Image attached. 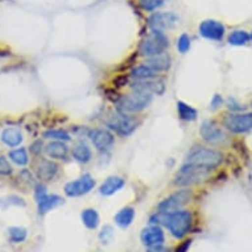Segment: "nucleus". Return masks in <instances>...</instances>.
I'll use <instances>...</instances> for the list:
<instances>
[{"instance_id":"nucleus-1","label":"nucleus","mask_w":252,"mask_h":252,"mask_svg":"<svg viewBox=\"0 0 252 252\" xmlns=\"http://www.w3.org/2000/svg\"><path fill=\"white\" fill-rule=\"evenodd\" d=\"M152 224H164L176 239H182L190 231L193 215L188 210H177L173 213H158L151 217Z\"/></svg>"},{"instance_id":"nucleus-2","label":"nucleus","mask_w":252,"mask_h":252,"mask_svg":"<svg viewBox=\"0 0 252 252\" xmlns=\"http://www.w3.org/2000/svg\"><path fill=\"white\" fill-rule=\"evenodd\" d=\"M223 162V153L217 149L207 148L202 145H195L186 155L185 164L199 166L207 170L218 168Z\"/></svg>"},{"instance_id":"nucleus-3","label":"nucleus","mask_w":252,"mask_h":252,"mask_svg":"<svg viewBox=\"0 0 252 252\" xmlns=\"http://www.w3.org/2000/svg\"><path fill=\"white\" fill-rule=\"evenodd\" d=\"M168 48H169V40L165 33L151 29V32L141 40L139 45V53L143 57L152 58L165 53Z\"/></svg>"},{"instance_id":"nucleus-4","label":"nucleus","mask_w":252,"mask_h":252,"mask_svg":"<svg viewBox=\"0 0 252 252\" xmlns=\"http://www.w3.org/2000/svg\"><path fill=\"white\" fill-rule=\"evenodd\" d=\"M153 96L151 93L141 90H133L129 94L122 95L120 100L118 102V110L123 114H136L143 111L149 104L152 103Z\"/></svg>"},{"instance_id":"nucleus-5","label":"nucleus","mask_w":252,"mask_h":252,"mask_svg":"<svg viewBox=\"0 0 252 252\" xmlns=\"http://www.w3.org/2000/svg\"><path fill=\"white\" fill-rule=\"evenodd\" d=\"M209 174H210V170L205 169V168L184 164V166L178 170L173 177L172 184L174 186H180V188L195 185V184H199L203 180H206L209 177Z\"/></svg>"},{"instance_id":"nucleus-6","label":"nucleus","mask_w":252,"mask_h":252,"mask_svg":"<svg viewBox=\"0 0 252 252\" xmlns=\"http://www.w3.org/2000/svg\"><path fill=\"white\" fill-rule=\"evenodd\" d=\"M106 124L120 136H128L137 128L139 122L136 118H133L128 114L116 112V114H111L108 116Z\"/></svg>"},{"instance_id":"nucleus-7","label":"nucleus","mask_w":252,"mask_h":252,"mask_svg":"<svg viewBox=\"0 0 252 252\" xmlns=\"http://www.w3.org/2000/svg\"><path fill=\"white\" fill-rule=\"evenodd\" d=\"M191 199V191L188 189L177 190L169 197H166L157 205L158 213H173V211L181 210L186 203H189Z\"/></svg>"},{"instance_id":"nucleus-8","label":"nucleus","mask_w":252,"mask_h":252,"mask_svg":"<svg viewBox=\"0 0 252 252\" xmlns=\"http://www.w3.org/2000/svg\"><path fill=\"white\" fill-rule=\"evenodd\" d=\"M95 186V180L90 174H83L82 177L77 178L74 181L67 182L63 190L67 197H81L90 193Z\"/></svg>"},{"instance_id":"nucleus-9","label":"nucleus","mask_w":252,"mask_h":252,"mask_svg":"<svg viewBox=\"0 0 252 252\" xmlns=\"http://www.w3.org/2000/svg\"><path fill=\"white\" fill-rule=\"evenodd\" d=\"M224 127L234 133H246L252 129V112L232 114L224 118Z\"/></svg>"},{"instance_id":"nucleus-10","label":"nucleus","mask_w":252,"mask_h":252,"mask_svg":"<svg viewBox=\"0 0 252 252\" xmlns=\"http://www.w3.org/2000/svg\"><path fill=\"white\" fill-rule=\"evenodd\" d=\"M178 17L173 12H155L148 19L149 28L152 31L165 32L177 24Z\"/></svg>"},{"instance_id":"nucleus-11","label":"nucleus","mask_w":252,"mask_h":252,"mask_svg":"<svg viewBox=\"0 0 252 252\" xmlns=\"http://www.w3.org/2000/svg\"><path fill=\"white\" fill-rule=\"evenodd\" d=\"M199 34L206 40L211 41H222L226 33L224 25L218 20H205L199 24Z\"/></svg>"},{"instance_id":"nucleus-12","label":"nucleus","mask_w":252,"mask_h":252,"mask_svg":"<svg viewBox=\"0 0 252 252\" xmlns=\"http://www.w3.org/2000/svg\"><path fill=\"white\" fill-rule=\"evenodd\" d=\"M199 133H201V137H202L203 140L207 141V143H211V144L220 143V141H223L226 139L222 128L215 123L214 120L207 119L202 122L201 128H199Z\"/></svg>"},{"instance_id":"nucleus-13","label":"nucleus","mask_w":252,"mask_h":252,"mask_svg":"<svg viewBox=\"0 0 252 252\" xmlns=\"http://www.w3.org/2000/svg\"><path fill=\"white\" fill-rule=\"evenodd\" d=\"M58 166L57 162L40 157L36 164H34V173L37 176L40 181H52L58 173Z\"/></svg>"},{"instance_id":"nucleus-14","label":"nucleus","mask_w":252,"mask_h":252,"mask_svg":"<svg viewBox=\"0 0 252 252\" xmlns=\"http://www.w3.org/2000/svg\"><path fill=\"white\" fill-rule=\"evenodd\" d=\"M90 139L93 141V144L95 147V149L103 152V151H107L112 147L114 141H115V137L112 135L108 129L104 128H98L93 129L90 132Z\"/></svg>"},{"instance_id":"nucleus-15","label":"nucleus","mask_w":252,"mask_h":252,"mask_svg":"<svg viewBox=\"0 0 252 252\" xmlns=\"http://www.w3.org/2000/svg\"><path fill=\"white\" fill-rule=\"evenodd\" d=\"M141 243L147 246V247H152V246H157V244H162L165 240V235L164 231L161 230L160 226L153 224L149 227H145L140 234Z\"/></svg>"},{"instance_id":"nucleus-16","label":"nucleus","mask_w":252,"mask_h":252,"mask_svg":"<svg viewBox=\"0 0 252 252\" xmlns=\"http://www.w3.org/2000/svg\"><path fill=\"white\" fill-rule=\"evenodd\" d=\"M44 151L48 155V157L53 158V160H66L67 156H69V147L65 141H52V143L45 145Z\"/></svg>"},{"instance_id":"nucleus-17","label":"nucleus","mask_w":252,"mask_h":252,"mask_svg":"<svg viewBox=\"0 0 252 252\" xmlns=\"http://www.w3.org/2000/svg\"><path fill=\"white\" fill-rule=\"evenodd\" d=\"M133 90H141L151 93V94H157L161 95L165 91V85L161 81H155V79H147V81H136L132 83Z\"/></svg>"},{"instance_id":"nucleus-18","label":"nucleus","mask_w":252,"mask_h":252,"mask_svg":"<svg viewBox=\"0 0 252 252\" xmlns=\"http://www.w3.org/2000/svg\"><path fill=\"white\" fill-rule=\"evenodd\" d=\"M63 203V199L57 194H46L37 201V211L40 215L46 214L48 211L53 210L56 207Z\"/></svg>"},{"instance_id":"nucleus-19","label":"nucleus","mask_w":252,"mask_h":252,"mask_svg":"<svg viewBox=\"0 0 252 252\" xmlns=\"http://www.w3.org/2000/svg\"><path fill=\"white\" fill-rule=\"evenodd\" d=\"M124 184H126L124 178L119 177V176H111V177H108L107 180L100 185L99 193L102 195H106V197L115 194L116 191L120 190V189L123 188Z\"/></svg>"},{"instance_id":"nucleus-20","label":"nucleus","mask_w":252,"mask_h":252,"mask_svg":"<svg viewBox=\"0 0 252 252\" xmlns=\"http://www.w3.org/2000/svg\"><path fill=\"white\" fill-rule=\"evenodd\" d=\"M23 133H21L20 128H15V127H9V128H5L3 132H1V141L4 143L7 147L9 148H15V147H19L23 141Z\"/></svg>"},{"instance_id":"nucleus-21","label":"nucleus","mask_w":252,"mask_h":252,"mask_svg":"<svg viewBox=\"0 0 252 252\" xmlns=\"http://www.w3.org/2000/svg\"><path fill=\"white\" fill-rule=\"evenodd\" d=\"M147 65L155 69L157 73H161V71H168L172 66V58L168 53H162L160 56H156V57L148 58L147 62H145Z\"/></svg>"},{"instance_id":"nucleus-22","label":"nucleus","mask_w":252,"mask_h":252,"mask_svg":"<svg viewBox=\"0 0 252 252\" xmlns=\"http://www.w3.org/2000/svg\"><path fill=\"white\" fill-rule=\"evenodd\" d=\"M158 73H157L155 69L147 65V63H143V65H137L131 70V77L136 78V81H147V79H153L156 78Z\"/></svg>"},{"instance_id":"nucleus-23","label":"nucleus","mask_w":252,"mask_h":252,"mask_svg":"<svg viewBox=\"0 0 252 252\" xmlns=\"http://www.w3.org/2000/svg\"><path fill=\"white\" fill-rule=\"evenodd\" d=\"M135 219V209L131 206L123 207L122 210L115 215V223L120 228H127L132 224Z\"/></svg>"},{"instance_id":"nucleus-24","label":"nucleus","mask_w":252,"mask_h":252,"mask_svg":"<svg viewBox=\"0 0 252 252\" xmlns=\"http://www.w3.org/2000/svg\"><path fill=\"white\" fill-rule=\"evenodd\" d=\"M71 155H73V158L75 161L81 162V164H87L90 161L91 157H93V152H91L90 147L85 143H78L75 145L73 151H71Z\"/></svg>"},{"instance_id":"nucleus-25","label":"nucleus","mask_w":252,"mask_h":252,"mask_svg":"<svg viewBox=\"0 0 252 252\" xmlns=\"http://www.w3.org/2000/svg\"><path fill=\"white\" fill-rule=\"evenodd\" d=\"M83 224L90 230H95L99 224V214L95 209H85L81 214Z\"/></svg>"},{"instance_id":"nucleus-26","label":"nucleus","mask_w":252,"mask_h":252,"mask_svg":"<svg viewBox=\"0 0 252 252\" xmlns=\"http://www.w3.org/2000/svg\"><path fill=\"white\" fill-rule=\"evenodd\" d=\"M250 40H251V36H250V33H248L247 31H243V29H236V31H232L231 33L228 34V38H227L228 44L234 46L246 45Z\"/></svg>"},{"instance_id":"nucleus-27","label":"nucleus","mask_w":252,"mask_h":252,"mask_svg":"<svg viewBox=\"0 0 252 252\" xmlns=\"http://www.w3.org/2000/svg\"><path fill=\"white\" fill-rule=\"evenodd\" d=\"M177 111L180 118L182 120H185V122H194L197 119V116H198V112H197L195 108H193L189 104H186L182 100H178L177 102Z\"/></svg>"},{"instance_id":"nucleus-28","label":"nucleus","mask_w":252,"mask_h":252,"mask_svg":"<svg viewBox=\"0 0 252 252\" xmlns=\"http://www.w3.org/2000/svg\"><path fill=\"white\" fill-rule=\"evenodd\" d=\"M8 157L11 158V161L15 162L19 166H25L29 162L28 152H27L25 148L13 149V151L8 153Z\"/></svg>"},{"instance_id":"nucleus-29","label":"nucleus","mask_w":252,"mask_h":252,"mask_svg":"<svg viewBox=\"0 0 252 252\" xmlns=\"http://www.w3.org/2000/svg\"><path fill=\"white\" fill-rule=\"evenodd\" d=\"M28 236V230L24 227H19V226H13L8 228V238L9 240L15 244L23 243Z\"/></svg>"},{"instance_id":"nucleus-30","label":"nucleus","mask_w":252,"mask_h":252,"mask_svg":"<svg viewBox=\"0 0 252 252\" xmlns=\"http://www.w3.org/2000/svg\"><path fill=\"white\" fill-rule=\"evenodd\" d=\"M44 137L45 139H52V140H57V141H69L70 140V135L63 131V129H49L44 133Z\"/></svg>"},{"instance_id":"nucleus-31","label":"nucleus","mask_w":252,"mask_h":252,"mask_svg":"<svg viewBox=\"0 0 252 252\" xmlns=\"http://www.w3.org/2000/svg\"><path fill=\"white\" fill-rule=\"evenodd\" d=\"M25 206L24 199L20 198V197H17V195H9V197H5V198L0 199V207L1 209H7L8 206Z\"/></svg>"},{"instance_id":"nucleus-32","label":"nucleus","mask_w":252,"mask_h":252,"mask_svg":"<svg viewBox=\"0 0 252 252\" xmlns=\"http://www.w3.org/2000/svg\"><path fill=\"white\" fill-rule=\"evenodd\" d=\"M165 3V0H140V7L143 11L147 12H153L157 8H160L162 4Z\"/></svg>"},{"instance_id":"nucleus-33","label":"nucleus","mask_w":252,"mask_h":252,"mask_svg":"<svg viewBox=\"0 0 252 252\" xmlns=\"http://www.w3.org/2000/svg\"><path fill=\"white\" fill-rule=\"evenodd\" d=\"M13 173L12 165L9 164L8 158L4 155H0V176L3 177H9Z\"/></svg>"},{"instance_id":"nucleus-34","label":"nucleus","mask_w":252,"mask_h":252,"mask_svg":"<svg viewBox=\"0 0 252 252\" xmlns=\"http://www.w3.org/2000/svg\"><path fill=\"white\" fill-rule=\"evenodd\" d=\"M114 238V228L110 224H106L99 232V242L102 244H108Z\"/></svg>"},{"instance_id":"nucleus-35","label":"nucleus","mask_w":252,"mask_h":252,"mask_svg":"<svg viewBox=\"0 0 252 252\" xmlns=\"http://www.w3.org/2000/svg\"><path fill=\"white\" fill-rule=\"evenodd\" d=\"M177 49L180 53L185 54L188 50L190 49V37L186 33L181 34L177 40Z\"/></svg>"},{"instance_id":"nucleus-36","label":"nucleus","mask_w":252,"mask_h":252,"mask_svg":"<svg viewBox=\"0 0 252 252\" xmlns=\"http://www.w3.org/2000/svg\"><path fill=\"white\" fill-rule=\"evenodd\" d=\"M46 188L45 185H42V184H37L36 188H34V198H36V202H37L38 199H41L44 195H46Z\"/></svg>"},{"instance_id":"nucleus-37","label":"nucleus","mask_w":252,"mask_h":252,"mask_svg":"<svg viewBox=\"0 0 252 252\" xmlns=\"http://www.w3.org/2000/svg\"><path fill=\"white\" fill-rule=\"evenodd\" d=\"M42 147H44V143H42V140L33 141V143H32V145H31V153H32L33 156H38V155L41 153Z\"/></svg>"},{"instance_id":"nucleus-38","label":"nucleus","mask_w":252,"mask_h":252,"mask_svg":"<svg viewBox=\"0 0 252 252\" xmlns=\"http://www.w3.org/2000/svg\"><path fill=\"white\" fill-rule=\"evenodd\" d=\"M227 107H228V110H231V111H235V112L243 111V110H244L243 106H242L240 103H238L235 99H228Z\"/></svg>"},{"instance_id":"nucleus-39","label":"nucleus","mask_w":252,"mask_h":252,"mask_svg":"<svg viewBox=\"0 0 252 252\" xmlns=\"http://www.w3.org/2000/svg\"><path fill=\"white\" fill-rule=\"evenodd\" d=\"M191 244V240L188 239V240H184L181 244H178L177 248H176V251L174 252H188L189 247H190Z\"/></svg>"},{"instance_id":"nucleus-40","label":"nucleus","mask_w":252,"mask_h":252,"mask_svg":"<svg viewBox=\"0 0 252 252\" xmlns=\"http://www.w3.org/2000/svg\"><path fill=\"white\" fill-rule=\"evenodd\" d=\"M147 252H170V250L169 248H166L165 246H162V244H157V246L148 247Z\"/></svg>"},{"instance_id":"nucleus-41","label":"nucleus","mask_w":252,"mask_h":252,"mask_svg":"<svg viewBox=\"0 0 252 252\" xmlns=\"http://www.w3.org/2000/svg\"><path fill=\"white\" fill-rule=\"evenodd\" d=\"M222 103H223L222 96L217 94V95H214L213 100H211V108H218L219 106H222Z\"/></svg>"},{"instance_id":"nucleus-42","label":"nucleus","mask_w":252,"mask_h":252,"mask_svg":"<svg viewBox=\"0 0 252 252\" xmlns=\"http://www.w3.org/2000/svg\"><path fill=\"white\" fill-rule=\"evenodd\" d=\"M250 36H251V40H252V32H251V33H250Z\"/></svg>"}]
</instances>
